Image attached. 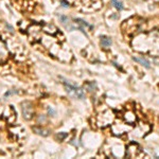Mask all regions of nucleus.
I'll use <instances>...</instances> for the list:
<instances>
[{"mask_svg": "<svg viewBox=\"0 0 159 159\" xmlns=\"http://www.w3.org/2000/svg\"><path fill=\"white\" fill-rule=\"evenodd\" d=\"M60 3H62V5H63L64 7H69V2L65 1V0H62V1H60Z\"/></svg>", "mask_w": 159, "mask_h": 159, "instance_id": "nucleus-11", "label": "nucleus"}, {"mask_svg": "<svg viewBox=\"0 0 159 159\" xmlns=\"http://www.w3.org/2000/svg\"><path fill=\"white\" fill-rule=\"evenodd\" d=\"M49 113H52V115H54V110H52V109H50V108H49Z\"/></svg>", "mask_w": 159, "mask_h": 159, "instance_id": "nucleus-13", "label": "nucleus"}, {"mask_svg": "<svg viewBox=\"0 0 159 159\" xmlns=\"http://www.w3.org/2000/svg\"><path fill=\"white\" fill-rule=\"evenodd\" d=\"M113 4L115 5V7L116 9H118V10L123 9V4H122L120 1H118V0H113Z\"/></svg>", "mask_w": 159, "mask_h": 159, "instance_id": "nucleus-6", "label": "nucleus"}, {"mask_svg": "<svg viewBox=\"0 0 159 159\" xmlns=\"http://www.w3.org/2000/svg\"><path fill=\"white\" fill-rule=\"evenodd\" d=\"M86 87L88 88L89 91H92V90L94 89V87H95V85L93 83H88V84H86Z\"/></svg>", "mask_w": 159, "mask_h": 159, "instance_id": "nucleus-8", "label": "nucleus"}, {"mask_svg": "<svg viewBox=\"0 0 159 159\" xmlns=\"http://www.w3.org/2000/svg\"><path fill=\"white\" fill-rule=\"evenodd\" d=\"M60 19L62 20V22H63V23L68 22V17H66V16H60Z\"/></svg>", "mask_w": 159, "mask_h": 159, "instance_id": "nucleus-10", "label": "nucleus"}, {"mask_svg": "<svg viewBox=\"0 0 159 159\" xmlns=\"http://www.w3.org/2000/svg\"><path fill=\"white\" fill-rule=\"evenodd\" d=\"M33 131H34V132H37V134L42 135V136H47V135H48V131H45V129L38 128V127H34Z\"/></svg>", "mask_w": 159, "mask_h": 159, "instance_id": "nucleus-5", "label": "nucleus"}, {"mask_svg": "<svg viewBox=\"0 0 159 159\" xmlns=\"http://www.w3.org/2000/svg\"><path fill=\"white\" fill-rule=\"evenodd\" d=\"M64 86H65L66 91L68 92L70 95H72L74 98H78V99H84L85 98V92L84 90L80 87H75L72 84H70L69 82L65 81L64 82Z\"/></svg>", "mask_w": 159, "mask_h": 159, "instance_id": "nucleus-1", "label": "nucleus"}, {"mask_svg": "<svg viewBox=\"0 0 159 159\" xmlns=\"http://www.w3.org/2000/svg\"><path fill=\"white\" fill-rule=\"evenodd\" d=\"M7 29H9V30H10V32H13V28H12V26H11L7 25Z\"/></svg>", "mask_w": 159, "mask_h": 159, "instance_id": "nucleus-12", "label": "nucleus"}, {"mask_svg": "<svg viewBox=\"0 0 159 159\" xmlns=\"http://www.w3.org/2000/svg\"><path fill=\"white\" fill-rule=\"evenodd\" d=\"M74 21H75V22H78V23H80V25H82V26H89V28H91V26H90L88 23L86 22V21H84L83 19H80V18H75V19H74Z\"/></svg>", "mask_w": 159, "mask_h": 159, "instance_id": "nucleus-7", "label": "nucleus"}, {"mask_svg": "<svg viewBox=\"0 0 159 159\" xmlns=\"http://www.w3.org/2000/svg\"><path fill=\"white\" fill-rule=\"evenodd\" d=\"M22 115L26 120H30L34 115V107L30 102H25L22 104Z\"/></svg>", "mask_w": 159, "mask_h": 159, "instance_id": "nucleus-2", "label": "nucleus"}, {"mask_svg": "<svg viewBox=\"0 0 159 159\" xmlns=\"http://www.w3.org/2000/svg\"><path fill=\"white\" fill-rule=\"evenodd\" d=\"M132 60H135V62H137V63H140L141 65H143L145 68H147V69H150L151 68V64L150 62L146 60V58H144V57H132Z\"/></svg>", "mask_w": 159, "mask_h": 159, "instance_id": "nucleus-3", "label": "nucleus"}, {"mask_svg": "<svg viewBox=\"0 0 159 159\" xmlns=\"http://www.w3.org/2000/svg\"><path fill=\"white\" fill-rule=\"evenodd\" d=\"M113 44V41H111V38L107 36H102L101 37V45H102L103 47L107 48V47H110V45Z\"/></svg>", "mask_w": 159, "mask_h": 159, "instance_id": "nucleus-4", "label": "nucleus"}, {"mask_svg": "<svg viewBox=\"0 0 159 159\" xmlns=\"http://www.w3.org/2000/svg\"><path fill=\"white\" fill-rule=\"evenodd\" d=\"M66 137H67V134H66V132H63V134H58L57 135V138L60 140H63L64 138H66Z\"/></svg>", "mask_w": 159, "mask_h": 159, "instance_id": "nucleus-9", "label": "nucleus"}]
</instances>
